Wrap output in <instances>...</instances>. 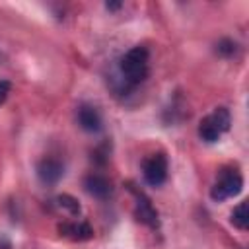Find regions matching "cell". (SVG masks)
I'll return each instance as SVG.
<instances>
[{
  "label": "cell",
  "mask_w": 249,
  "mask_h": 249,
  "mask_svg": "<svg viewBox=\"0 0 249 249\" xmlns=\"http://www.w3.org/2000/svg\"><path fill=\"white\" fill-rule=\"evenodd\" d=\"M62 173H64V165H62V161L56 160V158H43V160L39 161V165H37V175H39V179H41L43 183H47V185L56 183V181L62 177Z\"/></svg>",
  "instance_id": "cell-5"
},
{
  "label": "cell",
  "mask_w": 249,
  "mask_h": 249,
  "mask_svg": "<svg viewBox=\"0 0 249 249\" xmlns=\"http://www.w3.org/2000/svg\"><path fill=\"white\" fill-rule=\"evenodd\" d=\"M78 124L86 130V132H97L101 128V115L93 105H80L78 109Z\"/></svg>",
  "instance_id": "cell-7"
},
{
  "label": "cell",
  "mask_w": 249,
  "mask_h": 249,
  "mask_svg": "<svg viewBox=\"0 0 249 249\" xmlns=\"http://www.w3.org/2000/svg\"><path fill=\"white\" fill-rule=\"evenodd\" d=\"M136 216L140 222H144L146 226L150 228H158L160 226V220H158V212L156 208L150 204V200L142 195H138V202H136Z\"/></svg>",
  "instance_id": "cell-8"
},
{
  "label": "cell",
  "mask_w": 249,
  "mask_h": 249,
  "mask_svg": "<svg viewBox=\"0 0 249 249\" xmlns=\"http://www.w3.org/2000/svg\"><path fill=\"white\" fill-rule=\"evenodd\" d=\"M58 230H60V233H64V235H68V237H72V239H89L91 233H93L88 224H76V222H72V224H62Z\"/></svg>",
  "instance_id": "cell-9"
},
{
  "label": "cell",
  "mask_w": 249,
  "mask_h": 249,
  "mask_svg": "<svg viewBox=\"0 0 249 249\" xmlns=\"http://www.w3.org/2000/svg\"><path fill=\"white\" fill-rule=\"evenodd\" d=\"M241 187H243V177H241V173L237 169H231V167L230 169H222L218 179H216V183L210 189V196H212V200L222 202V200H226L230 196L239 195Z\"/></svg>",
  "instance_id": "cell-3"
},
{
  "label": "cell",
  "mask_w": 249,
  "mask_h": 249,
  "mask_svg": "<svg viewBox=\"0 0 249 249\" xmlns=\"http://www.w3.org/2000/svg\"><path fill=\"white\" fill-rule=\"evenodd\" d=\"M121 74L128 84H140L148 76V51L142 45L132 47L121 58Z\"/></svg>",
  "instance_id": "cell-1"
},
{
  "label": "cell",
  "mask_w": 249,
  "mask_h": 249,
  "mask_svg": "<svg viewBox=\"0 0 249 249\" xmlns=\"http://www.w3.org/2000/svg\"><path fill=\"white\" fill-rule=\"evenodd\" d=\"M105 6H107V10H117V8H121V4H119V2H107Z\"/></svg>",
  "instance_id": "cell-14"
},
{
  "label": "cell",
  "mask_w": 249,
  "mask_h": 249,
  "mask_svg": "<svg viewBox=\"0 0 249 249\" xmlns=\"http://www.w3.org/2000/svg\"><path fill=\"white\" fill-rule=\"evenodd\" d=\"M230 123H231L230 111L226 107H218V109H214L210 115H206L200 121V124H198V136L204 142H216L230 128Z\"/></svg>",
  "instance_id": "cell-2"
},
{
  "label": "cell",
  "mask_w": 249,
  "mask_h": 249,
  "mask_svg": "<svg viewBox=\"0 0 249 249\" xmlns=\"http://www.w3.org/2000/svg\"><path fill=\"white\" fill-rule=\"evenodd\" d=\"M218 51H220V53H226V54H231V53L235 51V45H233L231 41H224V43H220Z\"/></svg>",
  "instance_id": "cell-13"
},
{
  "label": "cell",
  "mask_w": 249,
  "mask_h": 249,
  "mask_svg": "<svg viewBox=\"0 0 249 249\" xmlns=\"http://www.w3.org/2000/svg\"><path fill=\"white\" fill-rule=\"evenodd\" d=\"M231 224L239 230H247L249 226V208H247V202H241L233 208L231 212Z\"/></svg>",
  "instance_id": "cell-10"
},
{
  "label": "cell",
  "mask_w": 249,
  "mask_h": 249,
  "mask_svg": "<svg viewBox=\"0 0 249 249\" xmlns=\"http://www.w3.org/2000/svg\"><path fill=\"white\" fill-rule=\"evenodd\" d=\"M142 175L148 185L160 187L167 179V160L163 154H152L142 163Z\"/></svg>",
  "instance_id": "cell-4"
},
{
  "label": "cell",
  "mask_w": 249,
  "mask_h": 249,
  "mask_svg": "<svg viewBox=\"0 0 249 249\" xmlns=\"http://www.w3.org/2000/svg\"><path fill=\"white\" fill-rule=\"evenodd\" d=\"M8 93H10V84L6 80H0V105L6 101Z\"/></svg>",
  "instance_id": "cell-12"
},
{
  "label": "cell",
  "mask_w": 249,
  "mask_h": 249,
  "mask_svg": "<svg viewBox=\"0 0 249 249\" xmlns=\"http://www.w3.org/2000/svg\"><path fill=\"white\" fill-rule=\"evenodd\" d=\"M56 202H58V206H60V208H66L70 214H78V212H80V204H78L72 196H68V195L58 196V198H56Z\"/></svg>",
  "instance_id": "cell-11"
},
{
  "label": "cell",
  "mask_w": 249,
  "mask_h": 249,
  "mask_svg": "<svg viewBox=\"0 0 249 249\" xmlns=\"http://www.w3.org/2000/svg\"><path fill=\"white\" fill-rule=\"evenodd\" d=\"M84 187L95 198H107L111 195V191H113L111 189V181L105 175H99V173H89L84 179Z\"/></svg>",
  "instance_id": "cell-6"
}]
</instances>
